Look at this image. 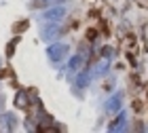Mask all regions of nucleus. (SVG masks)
I'll list each match as a JSON object with an SVG mask.
<instances>
[{
  "label": "nucleus",
  "mask_w": 148,
  "mask_h": 133,
  "mask_svg": "<svg viewBox=\"0 0 148 133\" xmlns=\"http://www.w3.org/2000/svg\"><path fill=\"white\" fill-rule=\"evenodd\" d=\"M78 87H85V85H89V74H87V72H83V74L78 76Z\"/></svg>",
  "instance_id": "nucleus-7"
},
{
  "label": "nucleus",
  "mask_w": 148,
  "mask_h": 133,
  "mask_svg": "<svg viewBox=\"0 0 148 133\" xmlns=\"http://www.w3.org/2000/svg\"><path fill=\"white\" fill-rule=\"evenodd\" d=\"M0 123H2V127L4 129H13V123H15V116H13V114H4L2 118H0Z\"/></svg>",
  "instance_id": "nucleus-4"
},
{
  "label": "nucleus",
  "mask_w": 148,
  "mask_h": 133,
  "mask_svg": "<svg viewBox=\"0 0 148 133\" xmlns=\"http://www.w3.org/2000/svg\"><path fill=\"white\" fill-rule=\"evenodd\" d=\"M0 104H2V97H0Z\"/></svg>",
  "instance_id": "nucleus-9"
},
{
  "label": "nucleus",
  "mask_w": 148,
  "mask_h": 133,
  "mask_svg": "<svg viewBox=\"0 0 148 133\" xmlns=\"http://www.w3.org/2000/svg\"><path fill=\"white\" fill-rule=\"evenodd\" d=\"M64 15H66V9L59 4V6H53V9H47L42 13V19H45V21H49V23H53V21H57V19H62Z\"/></svg>",
  "instance_id": "nucleus-2"
},
{
  "label": "nucleus",
  "mask_w": 148,
  "mask_h": 133,
  "mask_svg": "<svg viewBox=\"0 0 148 133\" xmlns=\"http://www.w3.org/2000/svg\"><path fill=\"white\" fill-rule=\"evenodd\" d=\"M119 108H121V95H114L108 104H106V110L108 112H119Z\"/></svg>",
  "instance_id": "nucleus-3"
},
{
  "label": "nucleus",
  "mask_w": 148,
  "mask_h": 133,
  "mask_svg": "<svg viewBox=\"0 0 148 133\" xmlns=\"http://www.w3.org/2000/svg\"><path fill=\"white\" fill-rule=\"evenodd\" d=\"M80 63H83V57H72L70 68H80Z\"/></svg>",
  "instance_id": "nucleus-8"
},
{
  "label": "nucleus",
  "mask_w": 148,
  "mask_h": 133,
  "mask_svg": "<svg viewBox=\"0 0 148 133\" xmlns=\"http://www.w3.org/2000/svg\"><path fill=\"white\" fill-rule=\"evenodd\" d=\"M106 70H108V57H106V59H102V61L97 63L95 74H106Z\"/></svg>",
  "instance_id": "nucleus-6"
},
{
  "label": "nucleus",
  "mask_w": 148,
  "mask_h": 133,
  "mask_svg": "<svg viewBox=\"0 0 148 133\" xmlns=\"http://www.w3.org/2000/svg\"><path fill=\"white\" fill-rule=\"evenodd\" d=\"M123 125H125V114H121L116 121H114V125H110V129L112 131H121V129H123Z\"/></svg>",
  "instance_id": "nucleus-5"
},
{
  "label": "nucleus",
  "mask_w": 148,
  "mask_h": 133,
  "mask_svg": "<svg viewBox=\"0 0 148 133\" xmlns=\"http://www.w3.org/2000/svg\"><path fill=\"white\" fill-rule=\"evenodd\" d=\"M66 53H68V44H53L47 49V55H49L51 61H59V59H64L66 57Z\"/></svg>",
  "instance_id": "nucleus-1"
}]
</instances>
